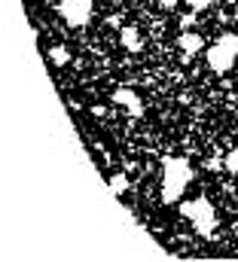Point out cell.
Here are the masks:
<instances>
[{
  "label": "cell",
  "instance_id": "cell-12",
  "mask_svg": "<svg viewBox=\"0 0 238 262\" xmlns=\"http://www.w3.org/2000/svg\"><path fill=\"white\" fill-rule=\"evenodd\" d=\"M162 6H174V3H180V0H159Z\"/></svg>",
  "mask_w": 238,
  "mask_h": 262
},
{
  "label": "cell",
  "instance_id": "cell-10",
  "mask_svg": "<svg viewBox=\"0 0 238 262\" xmlns=\"http://www.w3.org/2000/svg\"><path fill=\"white\" fill-rule=\"evenodd\" d=\"M186 3H189V6H192V9H202V6H208V3H211V0H186Z\"/></svg>",
  "mask_w": 238,
  "mask_h": 262
},
{
  "label": "cell",
  "instance_id": "cell-4",
  "mask_svg": "<svg viewBox=\"0 0 238 262\" xmlns=\"http://www.w3.org/2000/svg\"><path fill=\"white\" fill-rule=\"evenodd\" d=\"M119 43H122V49H128V52H141V49H144L141 31H137V28H128V25L119 28Z\"/></svg>",
  "mask_w": 238,
  "mask_h": 262
},
{
  "label": "cell",
  "instance_id": "cell-8",
  "mask_svg": "<svg viewBox=\"0 0 238 262\" xmlns=\"http://www.w3.org/2000/svg\"><path fill=\"white\" fill-rule=\"evenodd\" d=\"M110 189H113L116 195H122V192L128 189V177H125V174H113V177H110Z\"/></svg>",
  "mask_w": 238,
  "mask_h": 262
},
{
  "label": "cell",
  "instance_id": "cell-7",
  "mask_svg": "<svg viewBox=\"0 0 238 262\" xmlns=\"http://www.w3.org/2000/svg\"><path fill=\"white\" fill-rule=\"evenodd\" d=\"M49 61H52L55 67L70 64V52H67V46H52V49H49Z\"/></svg>",
  "mask_w": 238,
  "mask_h": 262
},
{
  "label": "cell",
  "instance_id": "cell-9",
  "mask_svg": "<svg viewBox=\"0 0 238 262\" xmlns=\"http://www.w3.org/2000/svg\"><path fill=\"white\" fill-rule=\"evenodd\" d=\"M226 171H229V174H238V146L226 156Z\"/></svg>",
  "mask_w": 238,
  "mask_h": 262
},
{
  "label": "cell",
  "instance_id": "cell-5",
  "mask_svg": "<svg viewBox=\"0 0 238 262\" xmlns=\"http://www.w3.org/2000/svg\"><path fill=\"white\" fill-rule=\"evenodd\" d=\"M177 43H180V49H183V58H186V61H189L195 52L205 49V40H202L199 34H192V31H183V34L177 37Z\"/></svg>",
  "mask_w": 238,
  "mask_h": 262
},
{
  "label": "cell",
  "instance_id": "cell-1",
  "mask_svg": "<svg viewBox=\"0 0 238 262\" xmlns=\"http://www.w3.org/2000/svg\"><path fill=\"white\" fill-rule=\"evenodd\" d=\"M180 216H186L199 235L214 238V232H217V213H214L211 201H205V198H199V201H186V204H180Z\"/></svg>",
  "mask_w": 238,
  "mask_h": 262
},
{
  "label": "cell",
  "instance_id": "cell-6",
  "mask_svg": "<svg viewBox=\"0 0 238 262\" xmlns=\"http://www.w3.org/2000/svg\"><path fill=\"white\" fill-rule=\"evenodd\" d=\"M113 101H116V104H122V107H128V113H131V116H141V113H144L141 98H137L134 92H128V89H119L116 95H113Z\"/></svg>",
  "mask_w": 238,
  "mask_h": 262
},
{
  "label": "cell",
  "instance_id": "cell-2",
  "mask_svg": "<svg viewBox=\"0 0 238 262\" xmlns=\"http://www.w3.org/2000/svg\"><path fill=\"white\" fill-rule=\"evenodd\" d=\"M189 180H192V171H189L186 159H168L165 162V180H162V198L177 201Z\"/></svg>",
  "mask_w": 238,
  "mask_h": 262
},
{
  "label": "cell",
  "instance_id": "cell-11",
  "mask_svg": "<svg viewBox=\"0 0 238 262\" xmlns=\"http://www.w3.org/2000/svg\"><path fill=\"white\" fill-rule=\"evenodd\" d=\"M107 25H110V28H122V21H119V15H107Z\"/></svg>",
  "mask_w": 238,
  "mask_h": 262
},
{
  "label": "cell",
  "instance_id": "cell-3",
  "mask_svg": "<svg viewBox=\"0 0 238 262\" xmlns=\"http://www.w3.org/2000/svg\"><path fill=\"white\" fill-rule=\"evenodd\" d=\"M235 58H238V37L235 34L220 37V43H214L208 49V64H211V70H217V73L229 70V67L235 64Z\"/></svg>",
  "mask_w": 238,
  "mask_h": 262
}]
</instances>
